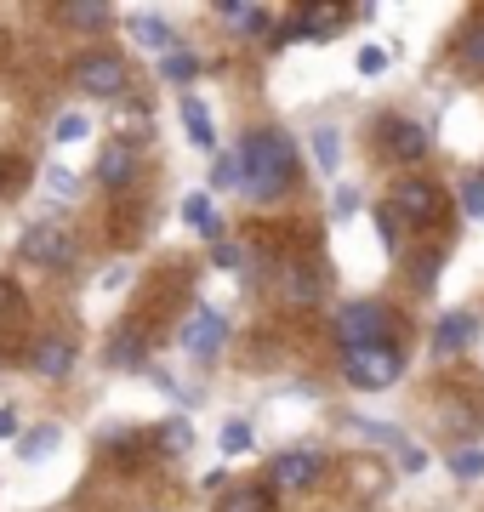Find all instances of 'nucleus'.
Instances as JSON below:
<instances>
[{
	"label": "nucleus",
	"mask_w": 484,
	"mask_h": 512,
	"mask_svg": "<svg viewBox=\"0 0 484 512\" xmlns=\"http://www.w3.org/2000/svg\"><path fill=\"white\" fill-rule=\"evenodd\" d=\"M234 148H240V165H245V188H240L245 200L274 205V200H285V194L297 188L302 165H297V143H291L285 131L257 126V131H245Z\"/></svg>",
	"instance_id": "1"
},
{
	"label": "nucleus",
	"mask_w": 484,
	"mask_h": 512,
	"mask_svg": "<svg viewBox=\"0 0 484 512\" xmlns=\"http://www.w3.org/2000/svg\"><path fill=\"white\" fill-rule=\"evenodd\" d=\"M69 86L80 97H97V103H126L131 92V63L109 46H92V52H80L69 63Z\"/></svg>",
	"instance_id": "2"
},
{
	"label": "nucleus",
	"mask_w": 484,
	"mask_h": 512,
	"mask_svg": "<svg viewBox=\"0 0 484 512\" xmlns=\"http://www.w3.org/2000/svg\"><path fill=\"white\" fill-rule=\"evenodd\" d=\"M336 376L359 393H382L405 376V348L399 342H376V348H348L336 359Z\"/></svg>",
	"instance_id": "3"
},
{
	"label": "nucleus",
	"mask_w": 484,
	"mask_h": 512,
	"mask_svg": "<svg viewBox=\"0 0 484 512\" xmlns=\"http://www.w3.org/2000/svg\"><path fill=\"white\" fill-rule=\"evenodd\" d=\"M371 148L393 165H422L433 154V131L416 114H376L371 126Z\"/></svg>",
	"instance_id": "4"
},
{
	"label": "nucleus",
	"mask_w": 484,
	"mask_h": 512,
	"mask_svg": "<svg viewBox=\"0 0 484 512\" xmlns=\"http://www.w3.org/2000/svg\"><path fill=\"white\" fill-rule=\"evenodd\" d=\"M393 308L388 302H348V308L331 319V336H336V348L348 353V348H376V342H393Z\"/></svg>",
	"instance_id": "5"
},
{
	"label": "nucleus",
	"mask_w": 484,
	"mask_h": 512,
	"mask_svg": "<svg viewBox=\"0 0 484 512\" xmlns=\"http://www.w3.org/2000/svg\"><path fill=\"white\" fill-rule=\"evenodd\" d=\"M18 256L29 262V268H57V274H69L75 256H80V245H75V234H69V222L46 217V222H29V228H23Z\"/></svg>",
	"instance_id": "6"
},
{
	"label": "nucleus",
	"mask_w": 484,
	"mask_h": 512,
	"mask_svg": "<svg viewBox=\"0 0 484 512\" xmlns=\"http://www.w3.org/2000/svg\"><path fill=\"white\" fill-rule=\"evenodd\" d=\"M388 211L399 222H410V228H439L445 211H450V200H445V188L433 183V177H399L393 194H388Z\"/></svg>",
	"instance_id": "7"
},
{
	"label": "nucleus",
	"mask_w": 484,
	"mask_h": 512,
	"mask_svg": "<svg viewBox=\"0 0 484 512\" xmlns=\"http://www.w3.org/2000/svg\"><path fill=\"white\" fill-rule=\"evenodd\" d=\"M354 18V6H325V0H302V6H291L274 29H268V46H291V40H325L336 35L342 23Z\"/></svg>",
	"instance_id": "8"
},
{
	"label": "nucleus",
	"mask_w": 484,
	"mask_h": 512,
	"mask_svg": "<svg viewBox=\"0 0 484 512\" xmlns=\"http://www.w3.org/2000/svg\"><path fill=\"white\" fill-rule=\"evenodd\" d=\"M325 473H331V456H325V450H314V444H297V450H280V456L268 461V490L308 495Z\"/></svg>",
	"instance_id": "9"
},
{
	"label": "nucleus",
	"mask_w": 484,
	"mask_h": 512,
	"mask_svg": "<svg viewBox=\"0 0 484 512\" xmlns=\"http://www.w3.org/2000/svg\"><path fill=\"white\" fill-rule=\"evenodd\" d=\"M331 274L319 268V262H280L274 268V296H280L285 308H314L319 296H325Z\"/></svg>",
	"instance_id": "10"
},
{
	"label": "nucleus",
	"mask_w": 484,
	"mask_h": 512,
	"mask_svg": "<svg viewBox=\"0 0 484 512\" xmlns=\"http://www.w3.org/2000/svg\"><path fill=\"white\" fill-rule=\"evenodd\" d=\"M183 348H188V359L211 365V359L228 348V313H217L211 302H200V308L188 313V325H183Z\"/></svg>",
	"instance_id": "11"
},
{
	"label": "nucleus",
	"mask_w": 484,
	"mask_h": 512,
	"mask_svg": "<svg viewBox=\"0 0 484 512\" xmlns=\"http://www.w3.org/2000/svg\"><path fill=\"white\" fill-rule=\"evenodd\" d=\"M97 188H109V194H126L137 177H143V154L131 143H120V137H109V143L97 148V165H92Z\"/></svg>",
	"instance_id": "12"
},
{
	"label": "nucleus",
	"mask_w": 484,
	"mask_h": 512,
	"mask_svg": "<svg viewBox=\"0 0 484 512\" xmlns=\"http://www.w3.org/2000/svg\"><path fill=\"white\" fill-rule=\"evenodd\" d=\"M75 359H80V348H75V336H40L35 348H29V370H35L40 382H69L75 376Z\"/></svg>",
	"instance_id": "13"
},
{
	"label": "nucleus",
	"mask_w": 484,
	"mask_h": 512,
	"mask_svg": "<svg viewBox=\"0 0 484 512\" xmlns=\"http://www.w3.org/2000/svg\"><path fill=\"white\" fill-rule=\"evenodd\" d=\"M479 313L473 308H450V313H439V325H433V353L439 359H456V353H467L473 342H479Z\"/></svg>",
	"instance_id": "14"
},
{
	"label": "nucleus",
	"mask_w": 484,
	"mask_h": 512,
	"mask_svg": "<svg viewBox=\"0 0 484 512\" xmlns=\"http://www.w3.org/2000/svg\"><path fill=\"white\" fill-rule=\"evenodd\" d=\"M103 359H109V370H137L143 359H149V336H143V325H120L109 336V348H103Z\"/></svg>",
	"instance_id": "15"
},
{
	"label": "nucleus",
	"mask_w": 484,
	"mask_h": 512,
	"mask_svg": "<svg viewBox=\"0 0 484 512\" xmlns=\"http://www.w3.org/2000/svg\"><path fill=\"white\" fill-rule=\"evenodd\" d=\"M450 57H456V69H462V74H484V12H479V18H467L462 29H456Z\"/></svg>",
	"instance_id": "16"
},
{
	"label": "nucleus",
	"mask_w": 484,
	"mask_h": 512,
	"mask_svg": "<svg viewBox=\"0 0 484 512\" xmlns=\"http://www.w3.org/2000/svg\"><path fill=\"white\" fill-rule=\"evenodd\" d=\"M177 114H183V131L194 148H217V131H211V109H205L194 92H183V103H177Z\"/></svg>",
	"instance_id": "17"
},
{
	"label": "nucleus",
	"mask_w": 484,
	"mask_h": 512,
	"mask_svg": "<svg viewBox=\"0 0 484 512\" xmlns=\"http://www.w3.org/2000/svg\"><path fill=\"white\" fill-rule=\"evenodd\" d=\"M52 18L69 23V29H86V35H97V29H109L114 12H109V6H92V0H63Z\"/></svg>",
	"instance_id": "18"
},
{
	"label": "nucleus",
	"mask_w": 484,
	"mask_h": 512,
	"mask_svg": "<svg viewBox=\"0 0 484 512\" xmlns=\"http://www.w3.org/2000/svg\"><path fill=\"white\" fill-rule=\"evenodd\" d=\"M131 35L143 40V46H149V52H177V35H171V23L160 18V12H137V18H131Z\"/></svg>",
	"instance_id": "19"
},
{
	"label": "nucleus",
	"mask_w": 484,
	"mask_h": 512,
	"mask_svg": "<svg viewBox=\"0 0 484 512\" xmlns=\"http://www.w3.org/2000/svg\"><path fill=\"white\" fill-rule=\"evenodd\" d=\"M280 501H274V490L268 484H240V490H228L223 501H217V512H274Z\"/></svg>",
	"instance_id": "20"
},
{
	"label": "nucleus",
	"mask_w": 484,
	"mask_h": 512,
	"mask_svg": "<svg viewBox=\"0 0 484 512\" xmlns=\"http://www.w3.org/2000/svg\"><path fill=\"white\" fill-rule=\"evenodd\" d=\"M183 222L194 228V234H205L211 245L223 239V217L211 211V194H188V200H183Z\"/></svg>",
	"instance_id": "21"
},
{
	"label": "nucleus",
	"mask_w": 484,
	"mask_h": 512,
	"mask_svg": "<svg viewBox=\"0 0 484 512\" xmlns=\"http://www.w3.org/2000/svg\"><path fill=\"white\" fill-rule=\"evenodd\" d=\"M57 444H63V433H57L52 421H40V427H29V433L18 439V461H29V467H35V461L52 456Z\"/></svg>",
	"instance_id": "22"
},
{
	"label": "nucleus",
	"mask_w": 484,
	"mask_h": 512,
	"mask_svg": "<svg viewBox=\"0 0 484 512\" xmlns=\"http://www.w3.org/2000/svg\"><path fill=\"white\" fill-rule=\"evenodd\" d=\"M217 18H223L228 29H245V35H262V29H268V12H262V6H245V0H223Z\"/></svg>",
	"instance_id": "23"
},
{
	"label": "nucleus",
	"mask_w": 484,
	"mask_h": 512,
	"mask_svg": "<svg viewBox=\"0 0 484 512\" xmlns=\"http://www.w3.org/2000/svg\"><path fill=\"white\" fill-rule=\"evenodd\" d=\"M228 188H245V165H240V148H223L211 160V194H228Z\"/></svg>",
	"instance_id": "24"
},
{
	"label": "nucleus",
	"mask_w": 484,
	"mask_h": 512,
	"mask_svg": "<svg viewBox=\"0 0 484 512\" xmlns=\"http://www.w3.org/2000/svg\"><path fill=\"white\" fill-rule=\"evenodd\" d=\"M439 268H445V251H416L410 256V285H416V296H428L433 285H439Z\"/></svg>",
	"instance_id": "25"
},
{
	"label": "nucleus",
	"mask_w": 484,
	"mask_h": 512,
	"mask_svg": "<svg viewBox=\"0 0 484 512\" xmlns=\"http://www.w3.org/2000/svg\"><path fill=\"white\" fill-rule=\"evenodd\" d=\"M251 444H257L251 421H223V433H217V450H223L228 461H234V456H251Z\"/></svg>",
	"instance_id": "26"
},
{
	"label": "nucleus",
	"mask_w": 484,
	"mask_h": 512,
	"mask_svg": "<svg viewBox=\"0 0 484 512\" xmlns=\"http://www.w3.org/2000/svg\"><path fill=\"white\" fill-rule=\"evenodd\" d=\"M160 74H166L171 86H188V80L200 74V57L188 52V46H177V52H166V57H160Z\"/></svg>",
	"instance_id": "27"
},
{
	"label": "nucleus",
	"mask_w": 484,
	"mask_h": 512,
	"mask_svg": "<svg viewBox=\"0 0 484 512\" xmlns=\"http://www.w3.org/2000/svg\"><path fill=\"white\" fill-rule=\"evenodd\" d=\"M154 444H160V456H183L188 444H194V427H188V421L177 416V421H166V427L154 433Z\"/></svg>",
	"instance_id": "28"
},
{
	"label": "nucleus",
	"mask_w": 484,
	"mask_h": 512,
	"mask_svg": "<svg viewBox=\"0 0 484 512\" xmlns=\"http://www.w3.org/2000/svg\"><path fill=\"white\" fill-rule=\"evenodd\" d=\"M314 160L325 165V177L336 171V160H342V131H336V126H319L314 131Z\"/></svg>",
	"instance_id": "29"
},
{
	"label": "nucleus",
	"mask_w": 484,
	"mask_h": 512,
	"mask_svg": "<svg viewBox=\"0 0 484 512\" xmlns=\"http://www.w3.org/2000/svg\"><path fill=\"white\" fill-rule=\"evenodd\" d=\"M211 262H217L223 274H245V262H251V256H245L240 239H217V245H211Z\"/></svg>",
	"instance_id": "30"
},
{
	"label": "nucleus",
	"mask_w": 484,
	"mask_h": 512,
	"mask_svg": "<svg viewBox=\"0 0 484 512\" xmlns=\"http://www.w3.org/2000/svg\"><path fill=\"white\" fill-rule=\"evenodd\" d=\"M462 217L484 222V171H479V177H467V183H462Z\"/></svg>",
	"instance_id": "31"
},
{
	"label": "nucleus",
	"mask_w": 484,
	"mask_h": 512,
	"mask_svg": "<svg viewBox=\"0 0 484 512\" xmlns=\"http://www.w3.org/2000/svg\"><path fill=\"white\" fill-rule=\"evenodd\" d=\"M23 188V160L18 154H0V200H12Z\"/></svg>",
	"instance_id": "32"
},
{
	"label": "nucleus",
	"mask_w": 484,
	"mask_h": 512,
	"mask_svg": "<svg viewBox=\"0 0 484 512\" xmlns=\"http://www.w3.org/2000/svg\"><path fill=\"white\" fill-rule=\"evenodd\" d=\"M450 473H456V478H479L484 473V456H479V450H450Z\"/></svg>",
	"instance_id": "33"
},
{
	"label": "nucleus",
	"mask_w": 484,
	"mask_h": 512,
	"mask_svg": "<svg viewBox=\"0 0 484 512\" xmlns=\"http://www.w3.org/2000/svg\"><path fill=\"white\" fill-rule=\"evenodd\" d=\"M52 137H57V143H80V137H86V120H80V114H57Z\"/></svg>",
	"instance_id": "34"
},
{
	"label": "nucleus",
	"mask_w": 484,
	"mask_h": 512,
	"mask_svg": "<svg viewBox=\"0 0 484 512\" xmlns=\"http://www.w3.org/2000/svg\"><path fill=\"white\" fill-rule=\"evenodd\" d=\"M376 234H382V245H388V251H399V217H393L388 205H376Z\"/></svg>",
	"instance_id": "35"
},
{
	"label": "nucleus",
	"mask_w": 484,
	"mask_h": 512,
	"mask_svg": "<svg viewBox=\"0 0 484 512\" xmlns=\"http://www.w3.org/2000/svg\"><path fill=\"white\" fill-rule=\"evenodd\" d=\"M354 63H359V74H382L388 69V52H382V46H359Z\"/></svg>",
	"instance_id": "36"
},
{
	"label": "nucleus",
	"mask_w": 484,
	"mask_h": 512,
	"mask_svg": "<svg viewBox=\"0 0 484 512\" xmlns=\"http://www.w3.org/2000/svg\"><path fill=\"white\" fill-rule=\"evenodd\" d=\"M46 177H52V188H57V194H75V171H63V165H52Z\"/></svg>",
	"instance_id": "37"
},
{
	"label": "nucleus",
	"mask_w": 484,
	"mask_h": 512,
	"mask_svg": "<svg viewBox=\"0 0 484 512\" xmlns=\"http://www.w3.org/2000/svg\"><path fill=\"white\" fill-rule=\"evenodd\" d=\"M6 308H18V285L0 274V319H6Z\"/></svg>",
	"instance_id": "38"
},
{
	"label": "nucleus",
	"mask_w": 484,
	"mask_h": 512,
	"mask_svg": "<svg viewBox=\"0 0 484 512\" xmlns=\"http://www.w3.org/2000/svg\"><path fill=\"white\" fill-rule=\"evenodd\" d=\"M0 439H18V410H12V404L0 410Z\"/></svg>",
	"instance_id": "39"
},
{
	"label": "nucleus",
	"mask_w": 484,
	"mask_h": 512,
	"mask_svg": "<svg viewBox=\"0 0 484 512\" xmlns=\"http://www.w3.org/2000/svg\"><path fill=\"white\" fill-rule=\"evenodd\" d=\"M428 467V450H405V473H422Z\"/></svg>",
	"instance_id": "40"
},
{
	"label": "nucleus",
	"mask_w": 484,
	"mask_h": 512,
	"mask_svg": "<svg viewBox=\"0 0 484 512\" xmlns=\"http://www.w3.org/2000/svg\"><path fill=\"white\" fill-rule=\"evenodd\" d=\"M0 365H6V353H0Z\"/></svg>",
	"instance_id": "41"
}]
</instances>
